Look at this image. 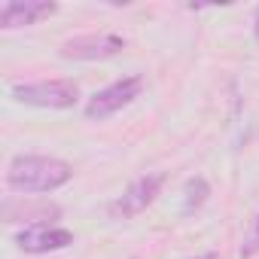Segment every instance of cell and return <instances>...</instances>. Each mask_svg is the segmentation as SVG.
Wrapping results in <instances>:
<instances>
[{
	"label": "cell",
	"instance_id": "6",
	"mask_svg": "<svg viewBox=\"0 0 259 259\" xmlns=\"http://www.w3.org/2000/svg\"><path fill=\"white\" fill-rule=\"evenodd\" d=\"M55 13H58V4H52V0H10V4L0 7V28L4 31L28 28Z\"/></svg>",
	"mask_w": 259,
	"mask_h": 259
},
{
	"label": "cell",
	"instance_id": "3",
	"mask_svg": "<svg viewBox=\"0 0 259 259\" xmlns=\"http://www.w3.org/2000/svg\"><path fill=\"white\" fill-rule=\"evenodd\" d=\"M141 92H144V76H122V79H116V82H110L107 89H101V92H95L92 98H89V104H85V116L89 119H110L113 113H119L122 107H128L135 98H141Z\"/></svg>",
	"mask_w": 259,
	"mask_h": 259
},
{
	"label": "cell",
	"instance_id": "8",
	"mask_svg": "<svg viewBox=\"0 0 259 259\" xmlns=\"http://www.w3.org/2000/svg\"><path fill=\"white\" fill-rule=\"evenodd\" d=\"M61 207L52 201H28V198H7L4 201V220L7 223H28V226H43L49 217H58Z\"/></svg>",
	"mask_w": 259,
	"mask_h": 259
},
{
	"label": "cell",
	"instance_id": "4",
	"mask_svg": "<svg viewBox=\"0 0 259 259\" xmlns=\"http://www.w3.org/2000/svg\"><path fill=\"white\" fill-rule=\"evenodd\" d=\"M162 183H165V174H144V177H138L116 201H110V207H107L110 220H132V217L144 213L159 198Z\"/></svg>",
	"mask_w": 259,
	"mask_h": 259
},
{
	"label": "cell",
	"instance_id": "9",
	"mask_svg": "<svg viewBox=\"0 0 259 259\" xmlns=\"http://www.w3.org/2000/svg\"><path fill=\"white\" fill-rule=\"evenodd\" d=\"M207 195H210L207 180H204V177H192V180L186 183V210H198V207L207 201Z\"/></svg>",
	"mask_w": 259,
	"mask_h": 259
},
{
	"label": "cell",
	"instance_id": "2",
	"mask_svg": "<svg viewBox=\"0 0 259 259\" xmlns=\"http://www.w3.org/2000/svg\"><path fill=\"white\" fill-rule=\"evenodd\" d=\"M13 98L31 107L67 110L79 101V85L73 79H43V82H19L13 85Z\"/></svg>",
	"mask_w": 259,
	"mask_h": 259
},
{
	"label": "cell",
	"instance_id": "12",
	"mask_svg": "<svg viewBox=\"0 0 259 259\" xmlns=\"http://www.w3.org/2000/svg\"><path fill=\"white\" fill-rule=\"evenodd\" d=\"M195 259H220L217 253H201V256H195Z\"/></svg>",
	"mask_w": 259,
	"mask_h": 259
},
{
	"label": "cell",
	"instance_id": "5",
	"mask_svg": "<svg viewBox=\"0 0 259 259\" xmlns=\"http://www.w3.org/2000/svg\"><path fill=\"white\" fill-rule=\"evenodd\" d=\"M125 49V37L119 34H79V37H70L61 43V58H73V61H104V58H113Z\"/></svg>",
	"mask_w": 259,
	"mask_h": 259
},
{
	"label": "cell",
	"instance_id": "11",
	"mask_svg": "<svg viewBox=\"0 0 259 259\" xmlns=\"http://www.w3.org/2000/svg\"><path fill=\"white\" fill-rule=\"evenodd\" d=\"M253 37H256V43H259V7H256V13H253Z\"/></svg>",
	"mask_w": 259,
	"mask_h": 259
},
{
	"label": "cell",
	"instance_id": "1",
	"mask_svg": "<svg viewBox=\"0 0 259 259\" xmlns=\"http://www.w3.org/2000/svg\"><path fill=\"white\" fill-rule=\"evenodd\" d=\"M70 177L73 168L55 156H16L7 171V183L16 192H55Z\"/></svg>",
	"mask_w": 259,
	"mask_h": 259
},
{
	"label": "cell",
	"instance_id": "7",
	"mask_svg": "<svg viewBox=\"0 0 259 259\" xmlns=\"http://www.w3.org/2000/svg\"><path fill=\"white\" fill-rule=\"evenodd\" d=\"M16 244L25 250V253H55V250H64L73 244V232L61 229V226H28L25 232H19Z\"/></svg>",
	"mask_w": 259,
	"mask_h": 259
},
{
	"label": "cell",
	"instance_id": "10",
	"mask_svg": "<svg viewBox=\"0 0 259 259\" xmlns=\"http://www.w3.org/2000/svg\"><path fill=\"white\" fill-rule=\"evenodd\" d=\"M259 253V217L253 220V229H250V235L244 238V244H241V256L244 259H250V256H256Z\"/></svg>",
	"mask_w": 259,
	"mask_h": 259
}]
</instances>
